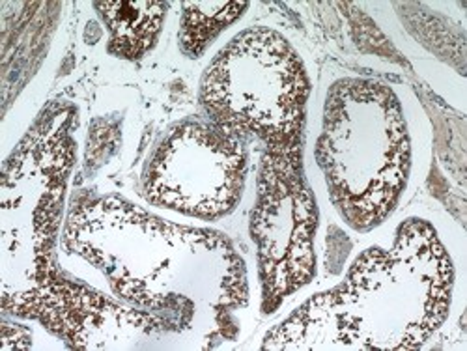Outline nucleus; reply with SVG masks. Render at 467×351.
Masks as SVG:
<instances>
[{
    "label": "nucleus",
    "mask_w": 467,
    "mask_h": 351,
    "mask_svg": "<svg viewBox=\"0 0 467 351\" xmlns=\"http://www.w3.org/2000/svg\"><path fill=\"white\" fill-rule=\"evenodd\" d=\"M315 155L342 221L356 232L379 226L399 206L411 167L395 90L358 77L337 81L327 92Z\"/></svg>",
    "instance_id": "4"
},
{
    "label": "nucleus",
    "mask_w": 467,
    "mask_h": 351,
    "mask_svg": "<svg viewBox=\"0 0 467 351\" xmlns=\"http://www.w3.org/2000/svg\"><path fill=\"white\" fill-rule=\"evenodd\" d=\"M245 146L208 119L180 122L151 151L142 172V197L151 206L217 221L242 199Z\"/></svg>",
    "instance_id": "6"
},
{
    "label": "nucleus",
    "mask_w": 467,
    "mask_h": 351,
    "mask_svg": "<svg viewBox=\"0 0 467 351\" xmlns=\"http://www.w3.org/2000/svg\"><path fill=\"white\" fill-rule=\"evenodd\" d=\"M317 228L318 208L303 161L262 160L251 236L265 315L315 279Z\"/></svg>",
    "instance_id": "7"
},
{
    "label": "nucleus",
    "mask_w": 467,
    "mask_h": 351,
    "mask_svg": "<svg viewBox=\"0 0 467 351\" xmlns=\"http://www.w3.org/2000/svg\"><path fill=\"white\" fill-rule=\"evenodd\" d=\"M12 329H10V324H5V349H10V340H12ZM14 338H16V342H17V347H21V349H25V347H28L30 346V333L26 331V329H23V327H17V329H14Z\"/></svg>",
    "instance_id": "10"
},
{
    "label": "nucleus",
    "mask_w": 467,
    "mask_h": 351,
    "mask_svg": "<svg viewBox=\"0 0 467 351\" xmlns=\"http://www.w3.org/2000/svg\"><path fill=\"white\" fill-rule=\"evenodd\" d=\"M62 245L101 271L124 305L161 320L167 333L224 336L230 316L249 305L247 267L228 238L163 221L120 197L77 201Z\"/></svg>",
    "instance_id": "2"
},
{
    "label": "nucleus",
    "mask_w": 467,
    "mask_h": 351,
    "mask_svg": "<svg viewBox=\"0 0 467 351\" xmlns=\"http://www.w3.org/2000/svg\"><path fill=\"white\" fill-rule=\"evenodd\" d=\"M310 94L305 64L286 37L271 28L238 34L201 81L206 119L245 144L258 140L267 158H303Z\"/></svg>",
    "instance_id": "5"
},
{
    "label": "nucleus",
    "mask_w": 467,
    "mask_h": 351,
    "mask_svg": "<svg viewBox=\"0 0 467 351\" xmlns=\"http://www.w3.org/2000/svg\"><path fill=\"white\" fill-rule=\"evenodd\" d=\"M94 8L109 30L107 51L119 58L139 60L158 42L169 5L120 0L94 3Z\"/></svg>",
    "instance_id": "8"
},
{
    "label": "nucleus",
    "mask_w": 467,
    "mask_h": 351,
    "mask_svg": "<svg viewBox=\"0 0 467 351\" xmlns=\"http://www.w3.org/2000/svg\"><path fill=\"white\" fill-rule=\"evenodd\" d=\"M249 3H183L178 42L189 58H199L215 37L236 23Z\"/></svg>",
    "instance_id": "9"
},
{
    "label": "nucleus",
    "mask_w": 467,
    "mask_h": 351,
    "mask_svg": "<svg viewBox=\"0 0 467 351\" xmlns=\"http://www.w3.org/2000/svg\"><path fill=\"white\" fill-rule=\"evenodd\" d=\"M75 108L55 103L25 135L3 172V308L75 349H122L167 333L161 320L64 275L57 242L75 160Z\"/></svg>",
    "instance_id": "1"
},
{
    "label": "nucleus",
    "mask_w": 467,
    "mask_h": 351,
    "mask_svg": "<svg viewBox=\"0 0 467 351\" xmlns=\"http://www.w3.org/2000/svg\"><path fill=\"white\" fill-rule=\"evenodd\" d=\"M454 265L436 228L404 221L389 247H372L344 283L310 297L262 342L264 349H417L447 320Z\"/></svg>",
    "instance_id": "3"
}]
</instances>
